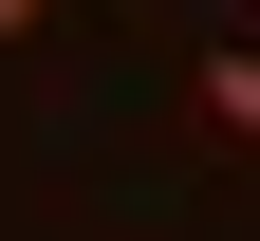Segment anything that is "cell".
Masks as SVG:
<instances>
[{"mask_svg":"<svg viewBox=\"0 0 260 241\" xmlns=\"http://www.w3.org/2000/svg\"><path fill=\"white\" fill-rule=\"evenodd\" d=\"M205 130H223V149H260V38H242V56H205Z\"/></svg>","mask_w":260,"mask_h":241,"instance_id":"obj_1","label":"cell"},{"mask_svg":"<svg viewBox=\"0 0 260 241\" xmlns=\"http://www.w3.org/2000/svg\"><path fill=\"white\" fill-rule=\"evenodd\" d=\"M38 19H56V0H0V38H38Z\"/></svg>","mask_w":260,"mask_h":241,"instance_id":"obj_2","label":"cell"}]
</instances>
